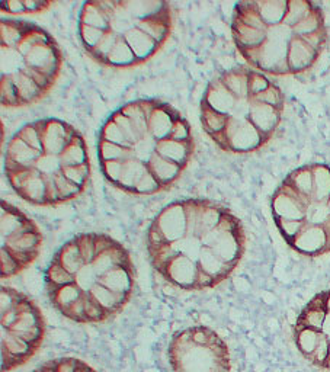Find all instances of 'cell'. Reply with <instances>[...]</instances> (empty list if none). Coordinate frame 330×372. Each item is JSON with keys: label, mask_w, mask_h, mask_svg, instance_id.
I'll use <instances>...</instances> for the list:
<instances>
[{"label": "cell", "mask_w": 330, "mask_h": 372, "mask_svg": "<svg viewBox=\"0 0 330 372\" xmlns=\"http://www.w3.org/2000/svg\"><path fill=\"white\" fill-rule=\"evenodd\" d=\"M25 13H40L46 12L51 8L53 2H46V0H22Z\"/></svg>", "instance_id": "obj_15"}, {"label": "cell", "mask_w": 330, "mask_h": 372, "mask_svg": "<svg viewBox=\"0 0 330 372\" xmlns=\"http://www.w3.org/2000/svg\"><path fill=\"white\" fill-rule=\"evenodd\" d=\"M42 234L18 206L0 202V278L19 275L40 256Z\"/></svg>", "instance_id": "obj_12"}, {"label": "cell", "mask_w": 330, "mask_h": 372, "mask_svg": "<svg viewBox=\"0 0 330 372\" xmlns=\"http://www.w3.org/2000/svg\"><path fill=\"white\" fill-rule=\"evenodd\" d=\"M271 214L284 242L298 255H329L330 166L307 163L290 172L272 193Z\"/></svg>", "instance_id": "obj_9"}, {"label": "cell", "mask_w": 330, "mask_h": 372, "mask_svg": "<svg viewBox=\"0 0 330 372\" xmlns=\"http://www.w3.org/2000/svg\"><path fill=\"white\" fill-rule=\"evenodd\" d=\"M172 372H230L232 355L227 342L214 329L197 324L176 332L168 346Z\"/></svg>", "instance_id": "obj_11"}, {"label": "cell", "mask_w": 330, "mask_h": 372, "mask_svg": "<svg viewBox=\"0 0 330 372\" xmlns=\"http://www.w3.org/2000/svg\"><path fill=\"white\" fill-rule=\"evenodd\" d=\"M153 271L182 291H208L229 279L246 251L240 218L208 198L177 200L163 206L146 231Z\"/></svg>", "instance_id": "obj_2"}, {"label": "cell", "mask_w": 330, "mask_h": 372, "mask_svg": "<svg viewBox=\"0 0 330 372\" xmlns=\"http://www.w3.org/2000/svg\"><path fill=\"white\" fill-rule=\"evenodd\" d=\"M33 372H98L87 362L74 358V356H62V358L44 362Z\"/></svg>", "instance_id": "obj_14"}, {"label": "cell", "mask_w": 330, "mask_h": 372, "mask_svg": "<svg viewBox=\"0 0 330 372\" xmlns=\"http://www.w3.org/2000/svg\"><path fill=\"white\" fill-rule=\"evenodd\" d=\"M172 26V8L163 0H91L78 19L86 54L111 69L147 63L169 39Z\"/></svg>", "instance_id": "obj_7"}, {"label": "cell", "mask_w": 330, "mask_h": 372, "mask_svg": "<svg viewBox=\"0 0 330 372\" xmlns=\"http://www.w3.org/2000/svg\"><path fill=\"white\" fill-rule=\"evenodd\" d=\"M285 109L279 85L252 67L224 70L205 87L200 105L204 132L220 150H261L278 131Z\"/></svg>", "instance_id": "obj_6"}, {"label": "cell", "mask_w": 330, "mask_h": 372, "mask_svg": "<svg viewBox=\"0 0 330 372\" xmlns=\"http://www.w3.org/2000/svg\"><path fill=\"white\" fill-rule=\"evenodd\" d=\"M232 37L249 67L281 78L314 67L329 29L323 9L310 0H245L234 5Z\"/></svg>", "instance_id": "obj_4"}, {"label": "cell", "mask_w": 330, "mask_h": 372, "mask_svg": "<svg viewBox=\"0 0 330 372\" xmlns=\"http://www.w3.org/2000/svg\"><path fill=\"white\" fill-rule=\"evenodd\" d=\"M0 8H2V12L10 13V15H24L25 13L22 0H8V2H2Z\"/></svg>", "instance_id": "obj_16"}, {"label": "cell", "mask_w": 330, "mask_h": 372, "mask_svg": "<svg viewBox=\"0 0 330 372\" xmlns=\"http://www.w3.org/2000/svg\"><path fill=\"white\" fill-rule=\"evenodd\" d=\"M46 337V320L31 296L12 287L0 288V352L2 372L31 361Z\"/></svg>", "instance_id": "obj_10"}, {"label": "cell", "mask_w": 330, "mask_h": 372, "mask_svg": "<svg viewBox=\"0 0 330 372\" xmlns=\"http://www.w3.org/2000/svg\"><path fill=\"white\" fill-rule=\"evenodd\" d=\"M91 170L82 132L53 116L22 125L3 153L9 186L35 206H58L76 200L87 188Z\"/></svg>", "instance_id": "obj_5"}, {"label": "cell", "mask_w": 330, "mask_h": 372, "mask_svg": "<svg viewBox=\"0 0 330 372\" xmlns=\"http://www.w3.org/2000/svg\"><path fill=\"white\" fill-rule=\"evenodd\" d=\"M293 339L304 361L330 372V290L318 292L302 308L293 326Z\"/></svg>", "instance_id": "obj_13"}, {"label": "cell", "mask_w": 330, "mask_h": 372, "mask_svg": "<svg viewBox=\"0 0 330 372\" xmlns=\"http://www.w3.org/2000/svg\"><path fill=\"white\" fill-rule=\"evenodd\" d=\"M63 51L40 25L0 21V103L5 108L35 105L55 85Z\"/></svg>", "instance_id": "obj_8"}, {"label": "cell", "mask_w": 330, "mask_h": 372, "mask_svg": "<svg viewBox=\"0 0 330 372\" xmlns=\"http://www.w3.org/2000/svg\"><path fill=\"white\" fill-rule=\"evenodd\" d=\"M136 278V265L121 242L105 233H80L54 253L44 290L64 319L101 324L128 305Z\"/></svg>", "instance_id": "obj_3"}, {"label": "cell", "mask_w": 330, "mask_h": 372, "mask_svg": "<svg viewBox=\"0 0 330 372\" xmlns=\"http://www.w3.org/2000/svg\"><path fill=\"white\" fill-rule=\"evenodd\" d=\"M195 152L184 114L155 98L134 99L115 109L98 137L99 168L107 182L128 195L169 191Z\"/></svg>", "instance_id": "obj_1"}]
</instances>
